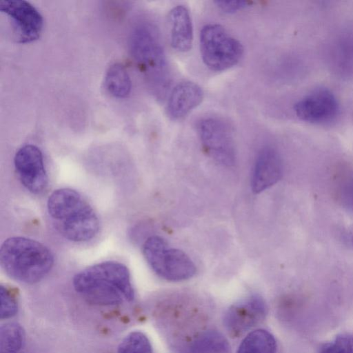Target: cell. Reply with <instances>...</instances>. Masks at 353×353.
Here are the masks:
<instances>
[{
  "label": "cell",
  "instance_id": "cell-1",
  "mask_svg": "<svg viewBox=\"0 0 353 353\" xmlns=\"http://www.w3.org/2000/svg\"><path fill=\"white\" fill-rule=\"evenodd\" d=\"M75 291L90 303L111 306L130 302L134 290L128 267L108 261L90 265L77 273L72 280Z\"/></svg>",
  "mask_w": 353,
  "mask_h": 353
},
{
  "label": "cell",
  "instance_id": "cell-2",
  "mask_svg": "<svg viewBox=\"0 0 353 353\" xmlns=\"http://www.w3.org/2000/svg\"><path fill=\"white\" fill-rule=\"evenodd\" d=\"M47 210L56 230L70 241H88L98 233L99 221L95 211L73 189L54 190L48 199Z\"/></svg>",
  "mask_w": 353,
  "mask_h": 353
},
{
  "label": "cell",
  "instance_id": "cell-3",
  "mask_svg": "<svg viewBox=\"0 0 353 353\" xmlns=\"http://www.w3.org/2000/svg\"><path fill=\"white\" fill-rule=\"evenodd\" d=\"M130 50L150 92L158 99L165 98L170 85V72L160 37L155 27L141 23L130 37Z\"/></svg>",
  "mask_w": 353,
  "mask_h": 353
},
{
  "label": "cell",
  "instance_id": "cell-4",
  "mask_svg": "<svg viewBox=\"0 0 353 353\" xmlns=\"http://www.w3.org/2000/svg\"><path fill=\"white\" fill-rule=\"evenodd\" d=\"M0 264L12 279L32 284L40 281L50 272L54 256L41 242L23 236H12L1 244Z\"/></svg>",
  "mask_w": 353,
  "mask_h": 353
},
{
  "label": "cell",
  "instance_id": "cell-5",
  "mask_svg": "<svg viewBox=\"0 0 353 353\" xmlns=\"http://www.w3.org/2000/svg\"><path fill=\"white\" fill-rule=\"evenodd\" d=\"M142 251L153 272L163 279L181 281L192 278L196 273V266L191 259L182 250L170 248L161 236L148 237Z\"/></svg>",
  "mask_w": 353,
  "mask_h": 353
},
{
  "label": "cell",
  "instance_id": "cell-6",
  "mask_svg": "<svg viewBox=\"0 0 353 353\" xmlns=\"http://www.w3.org/2000/svg\"><path fill=\"white\" fill-rule=\"evenodd\" d=\"M199 40L202 60L212 71L221 72L233 67L243 53L240 41L219 24L203 26Z\"/></svg>",
  "mask_w": 353,
  "mask_h": 353
},
{
  "label": "cell",
  "instance_id": "cell-7",
  "mask_svg": "<svg viewBox=\"0 0 353 353\" xmlns=\"http://www.w3.org/2000/svg\"><path fill=\"white\" fill-rule=\"evenodd\" d=\"M198 132L211 158L226 166L234 163L236 152L232 133L225 121L213 117L203 119L198 125Z\"/></svg>",
  "mask_w": 353,
  "mask_h": 353
},
{
  "label": "cell",
  "instance_id": "cell-8",
  "mask_svg": "<svg viewBox=\"0 0 353 353\" xmlns=\"http://www.w3.org/2000/svg\"><path fill=\"white\" fill-rule=\"evenodd\" d=\"M0 10L10 19L18 42L30 43L40 37L43 17L30 3L24 0L1 1Z\"/></svg>",
  "mask_w": 353,
  "mask_h": 353
},
{
  "label": "cell",
  "instance_id": "cell-9",
  "mask_svg": "<svg viewBox=\"0 0 353 353\" xmlns=\"http://www.w3.org/2000/svg\"><path fill=\"white\" fill-rule=\"evenodd\" d=\"M16 172L22 185L29 192L38 194L48 187V177L41 150L32 144L21 147L14 157Z\"/></svg>",
  "mask_w": 353,
  "mask_h": 353
},
{
  "label": "cell",
  "instance_id": "cell-10",
  "mask_svg": "<svg viewBox=\"0 0 353 353\" xmlns=\"http://www.w3.org/2000/svg\"><path fill=\"white\" fill-rule=\"evenodd\" d=\"M264 300L252 295L232 305L225 313L224 324L233 336H239L259 324L265 317Z\"/></svg>",
  "mask_w": 353,
  "mask_h": 353
},
{
  "label": "cell",
  "instance_id": "cell-11",
  "mask_svg": "<svg viewBox=\"0 0 353 353\" xmlns=\"http://www.w3.org/2000/svg\"><path fill=\"white\" fill-rule=\"evenodd\" d=\"M339 110L335 95L328 89L317 88L301 98L294 112L301 119L311 123H325L334 119Z\"/></svg>",
  "mask_w": 353,
  "mask_h": 353
},
{
  "label": "cell",
  "instance_id": "cell-12",
  "mask_svg": "<svg viewBox=\"0 0 353 353\" xmlns=\"http://www.w3.org/2000/svg\"><path fill=\"white\" fill-rule=\"evenodd\" d=\"M283 165L279 153L272 148H263L254 163L251 187L259 194L276 183L281 178Z\"/></svg>",
  "mask_w": 353,
  "mask_h": 353
},
{
  "label": "cell",
  "instance_id": "cell-13",
  "mask_svg": "<svg viewBox=\"0 0 353 353\" xmlns=\"http://www.w3.org/2000/svg\"><path fill=\"white\" fill-rule=\"evenodd\" d=\"M203 97V91L198 84L192 81L181 82L169 95L166 108L168 115L173 120H180L196 108Z\"/></svg>",
  "mask_w": 353,
  "mask_h": 353
},
{
  "label": "cell",
  "instance_id": "cell-14",
  "mask_svg": "<svg viewBox=\"0 0 353 353\" xmlns=\"http://www.w3.org/2000/svg\"><path fill=\"white\" fill-rule=\"evenodd\" d=\"M172 47L178 52L189 51L193 42V27L189 10L182 5L173 8L169 14Z\"/></svg>",
  "mask_w": 353,
  "mask_h": 353
},
{
  "label": "cell",
  "instance_id": "cell-15",
  "mask_svg": "<svg viewBox=\"0 0 353 353\" xmlns=\"http://www.w3.org/2000/svg\"><path fill=\"white\" fill-rule=\"evenodd\" d=\"M104 85L112 97L119 99L127 97L131 91L132 82L125 66L119 63L111 65L105 72Z\"/></svg>",
  "mask_w": 353,
  "mask_h": 353
},
{
  "label": "cell",
  "instance_id": "cell-16",
  "mask_svg": "<svg viewBox=\"0 0 353 353\" xmlns=\"http://www.w3.org/2000/svg\"><path fill=\"white\" fill-rule=\"evenodd\" d=\"M228 347V341L221 334L208 331L198 336L182 353H226Z\"/></svg>",
  "mask_w": 353,
  "mask_h": 353
},
{
  "label": "cell",
  "instance_id": "cell-17",
  "mask_svg": "<svg viewBox=\"0 0 353 353\" xmlns=\"http://www.w3.org/2000/svg\"><path fill=\"white\" fill-rule=\"evenodd\" d=\"M276 342L274 336L265 330L250 332L243 340L237 353H276Z\"/></svg>",
  "mask_w": 353,
  "mask_h": 353
},
{
  "label": "cell",
  "instance_id": "cell-18",
  "mask_svg": "<svg viewBox=\"0 0 353 353\" xmlns=\"http://www.w3.org/2000/svg\"><path fill=\"white\" fill-rule=\"evenodd\" d=\"M23 328L17 323H6L1 327L0 353H19L25 343Z\"/></svg>",
  "mask_w": 353,
  "mask_h": 353
},
{
  "label": "cell",
  "instance_id": "cell-19",
  "mask_svg": "<svg viewBox=\"0 0 353 353\" xmlns=\"http://www.w3.org/2000/svg\"><path fill=\"white\" fill-rule=\"evenodd\" d=\"M118 353H153L148 337L141 332L128 334L120 343Z\"/></svg>",
  "mask_w": 353,
  "mask_h": 353
},
{
  "label": "cell",
  "instance_id": "cell-20",
  "mask_svg": "<svg viewBox=\"0 0 353 353\" xmlns=\"http://www.w3.org/2000/svg\"><path fill=\"white\" fill-rule=\"evenodd\" d=\"M318 353H353V336L341 334L322 345Z\"/></svg>",
  "mask_w": 353,
  "mask_h": 353
},
{
  "label": "cell",
  "instance_id": "cell-21",
  "mask_svg": "<svg viewBox=\"0 0 353 353\" xmlns=\"http://www.w3.org/2000/svg\"><path fill=\"white\" fill-rule=\"evenodd\" d=\"M1 319H8L14 316L18 310L17 300L10 290L3 285L0 288Z\"/></svg>",
  "mask_w": 353,
  "mask_h": 353
},
{
  "label": "cell",
  "instance_id": "cell-22",
  "mask_svg": "<svg viewBox=\"0 0 353 353\" xmlns=\"http://www.w3.org/2000/svg\"><path fill=\"white\" fill-rule=\"evenodd\" d=\"M339 192L341 202L353 210V174L345 175L342 178Z\"/></svg>",
  "mask_w": 353,
  "mask_h": 353
},
{
  "label": "cell",
  "instance_id": "cell-23",
  "mask_svg": "<svg viewBox=\"0 0 353 353\" xmlns=\"http://www.w3.org/2000/svg\"><path fill=\"white\" fill-rule=\"evenodd\" d=\"M216 6L225 13H234L250 6L247 1H216Z\"/></svg>",
  "mask_w": 353,
  "mask_h": 353
}]
</instances>
